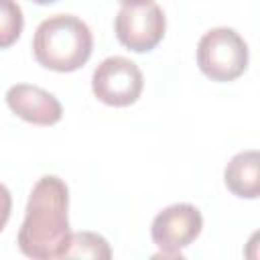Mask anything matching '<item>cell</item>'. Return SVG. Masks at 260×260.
Wrapping results in <instances>:
<instances>
[{
	"mask_svg": "<svg viewBox=\"0 0 260 260\" xmlns=\"http://www.w3.org/2000/svg\"><path fill=\"white\" fill-rule=\"evenodd\" d=\"M24 16L16 0H0V49L12 47L22 32Z\"/></svg>",
	"mask_w": 260,
	"mask_h": 260,
	"instance_id": "cell-10",
	"label": "cell"
},
{
	"mask_svg": "<svg viewBox=\"0 0 260 260\" xmlns=\"http://www.w3.org/2000/svg\"><path fill=\"white\" fill-rule=\"evenodd\" d=\"M114 30L126 49L134 53H148L162 41L167 18L156 2L126 4L116 14Z\"/></svg>",
	"mask_w": 260,
	"mask_h": 260,
	"instance_id": "cell-6",
	"label": "cell"
},
{
	"mask_svg": "<svg viewBox=\"0 0 260 260\" xmlns=\"http://www.w3.org/2000/svg\"><path fill=\"white\" fill-rule=\"evenodd\" d=\"M93 51L89 26L73 14H53L45 18L32 37V53L39 65L57 73L77 71Z\"/></svg>",
	"mask_w": 260,
	"mask_h": 260,
	"instance_id": "cell-2",
	"label": "cell"
},
{
	"mask_svg": "<svg viewBox=\"0 0 260 260\" xmlns=\"http://www.w3.org/2000/svg\"><path fill=\"white\" fill-rule=\"evenodd\" d=\"M144 87V77L140 67L128 57L114 55L104 59L91 75V91L93 95L114 108L132 106Z\"/></svg>",
	"mask_w": 260,
	"mask_h": 260,
	"instance_id": "cell-4",
	"label": "cell"
},
{
	"mask_svg": "<svg viewBox=\"0 0 260 260\" xmlns=\"http://www.w3.org/2000/svg\"><path fill=\"white\" fill-rule=\"evenodd\" d=\"M122 6H126V4H144V2H152V0H118Z\"/></svg>",
	"mask_w": 260,
	"mask_h": 260,
	"instance_id": "cell-12",
	"label": "cell"
},
{
	"mask_svg": "<svg viewBox=\"0 0 260 260\" xmlns=\"http://www.w3.org/2000/svg\"><path fill=\"white\" fill-rule=\"evenodd\" d=\"M203 230V215L191 203H173L158 211L150 225V236L158 256L165 258H181V252L191 246Z\"/></svg>",
	"mask_w": 260,
	"mask_h": 260,
	"instance_id": "cell-5",
	"label": "cell"
},
{
	"mask_svg": "<svg viewBox=\"0 0 260 260\" xmlns=\"http://www.w3.org/2000/svg\"><path fill=\"white\" fill-rule=\"evenodd\" d=\"M69 187L57 175L41 177L26 203V213L16 236L20 252L35 260L63 258L69 244Z\"/></svg>",
	"mask_w": 260,
	"mask_h": 260,
	"instance_id": "cell-1",
	"label": "cell"
},
{
	"mask_svg": "<svg viewBox=\"0 0 260 260\" xmlns=\"http://www.w3.org/2000/svg\"><path fill=\"white\" fill-rule=\"evenodd\" d=\"M63 258H112L110 244L104 236L95 232H75L69 236L67 250Z\"/></svg>",
	"mask_w": 260,
	"mask_h": 260,
	"instance_id": "cell-9",
	"label": "cell"
},
{
	"mask_svg": "<svg viewBox=\"0 0 260 260\" xmlns=\"http://www.w3.org/2000/svg\"><path fill=\"white\" fill-rule=\"evenodd\" d=\"M250 61L248 43L230 26L209 28L197 43V65L211 81H234L246 69Z\"/></svg>",
	"mask_w": 260,
	"mask_h": 260,
	"instance_id": "cell-3",
	"label": "cell"
},
{
	"mask_svg": "<svg viewBox=\"0 0 260 260\" xmlns=\"http://www.w3.org/2000/svg\"><path fill=\"white\" fill-rule=\"evenodd\" d=\"M6 104L18 118L35 126H53L63 118L61 102L39 85H10L6 91Z\"/></svg>",
	"mask_w": 260,
	"mask_h": 260,
	"instance_id": "cell-7",
	"label": "cell"
},
{
	"mask_svg": "<svg viewBox=\"0 0 260 260\" xmlns=\"http://www.w3.org/2000/svg\"><path fill=\"white\" fill-rule=\"evenodd\" d=\"M35 4H41V6H47V4H55V2H59V0H32Z\"/></svg>",
	"mask_w": 260,
	"mask_h": 260,
	"instance_id": "cell-13",
	"label": "cell"
},
{
	"mask_svg": "<svg viewBox=\"0 0 260 260\" xmlns=\"http://www.w3.org/2000/svg\"><path fill=\"white\" fill-rule=\"evenodd\" d=\"M223 183L232 195L256 199L260 195V152L250 148L234 154L223 169Z\"/></svg>",
	"mask_w": 260,
	"mask_h": 260,
	"instance_id": "cell-8",
	"label": "cell"
},
{
	"mask_svg": "<svg viewBox=\"0 0 260 260\" xmlns=\"http://www.w3.org/2000/svg\"><path fill=\"white\" fill-rule=\"evenodd\" d=\"M12 211V195L4 183H0V232L6 228Z\"/></svg>",
	"mask_w": 260,
	"mask_h": 260,
	"instance_id": "cell-11",
	"label": "cell"
}]
</instances>
